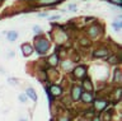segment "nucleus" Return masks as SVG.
I'll return each instance as SVG.
<instances>
[{
  "mask_svg": "<svg viewBox=\"0 0 122 121\" xmlns=\"http://www.w3.org/2000/svg\"><path fill=\"white\" fill-rule=\"evenodd\" d=\"M48 47H50V43H48V41L45 40V38H41L36 42V48L40 54H45V52L48 50Z\"/></svg>",
  "mask_w": 122,
  "mask_h": 121,
  "instance_id": "f257e3e1",
  "label": "nucleus"
},
{
  "mask_svg": "<svg viewBox=\"0 0 122 121\" xmlns=\"http://www.w3.org/2000/svg\"><path fill=\"white\" fill-rule=\"evenodd\" d=\"M94 106L97 111H103L107 107V102L106 101H101V100H95L94 101Z\"/></svg>",
  "mask_w": 122,
  "mask_h": 121,
  "instance_id": "f03ea898",
  "label": "nucleus"
},
{
  "mask_svg": "<svg viewBox=\"0 0 122 121\" xmlns=\"http://www.w3.org/2000/svg\"><path fill=\"white\" fill-rule=\"evenodd\" d=\"M71 96H72V100L74 101H78L80 96H81V88L80 87H74L71 90Z\"/></svg>",
  "mask_w": 122,
  "mask_h": 121,
  "instance_id": "7ed1b4c3",
  "label": "nucleus"
},
{
  "mask_svg": "<svg viewBox=\"0 0 122 121\" xmlns=\"http://www.w3.org/2000/svg\"><path fill=\"white\" fill-rule=\"evenodd\" d=\"M85 71H86L85 66H78L76 69H74V75L76 78H83L85 75Z\"/></svg>",
  "mask_w": 122,
  "mask_h": 121,
  "instance_id": "20e7f679",
  "label": "nucleus"
},
{
  "mask_svg": "<svg viewBox=\"0 0 122 121\" xmlns=\"http://www.w3.org/2000/svg\"><path fill=\"white\" fill-rule=\"evenodd\" d=\"M22 52L24 56H29L33 52V47L28 43H24V45H22Z\"/></svg>",
  "mask_w": 122,
  "mask_h": 121,
  "instance_id": "39448f33",
  "label": "nucleus"
},
{
  "mask_svg": "<svg viewBox=\"0 0 122 121\" xmlns=\"http://www.w3.org/2000/svg\"><path fill=\"white\" fill-rule=\"evenodd\" d=\"M50 90H51L53 97H57V96H60V94L62 93V89H61V87H59V85H52L51 88H50Z\"/></svg>",
  "mask_w": 122,
  "mask_h": 121,
  "instance_id": "423d86ee",
  "label": "nucleus"
},
{
  "mask_svg": "<svg viewBox=\"0 0 122 121\" xmlns=\"http://www.w3.org/2000/svg\"><path fill=\"white\" fill-rule=\"evenodd\" d=\"M95 58H104V56L108 55V51L106 50V48H102V50H97V51H94V54H93Z\"/></svg>",
  "mask_w": 122,
  "mask_h": 121,
  "instance_id": "0eeeda50",
  "label": "nucleus"
},
{
  "mask_svg": "<svg viewBox=\"0 0 122 121\" xmlns=\"http://www.w3.org/2000/svg\"><path fill=\"white\" fill-rule=\"evenodd\" d=\"M83 98V101L84 102H86V103H89V102H92L93 101V96H92L90 93H86V92H84V93H81V96H80Z\"/></svg>",
  "mask_w": 122,
  "mask_h": 121,
  "instance_id": "6e6552de",
  "label": "nucleus"
},
{
  "mask_svg": "<svg viewBox=\"0 0 122 121\" xmlns=\"http://www.w3.org/2000/svg\"><path fill=\"white\" fill-rule=\"evenodd\" d=\"M83 85H84V89H88V90H92V89H93V85H92L90 79H84Z\"/></svg>",
  "mask_w": 122,
  "mask_h": 121,
  "instance_id": "1a4fd4ad",
  "label": "nucleus"
},
{
  "mask_svg": "<svg viewBox=\"0 0 122 121\" xmlns=\"http://www.w3.org/2000/svg\"><path fill=\"white\" fill-rule=\"evenodd\" d=\"M62 68L65 70H71L72 69V63L70 60H65V61H62Z\"/></svg>",
  "mask_w": 122,
  "mask_h": 121,
  "instance_id": "9d476101",
  "label": "nucleus"
},
{
  "mask_svg": "<svg viewBox=\"0 0 122 121\" xmlns=\"http://www.w3.org/2000/svg\"><path fill=\"white\" fill-rule=\"evenodd\" d=\"M27 96H29L33 101H37V94H36V92H34L32 88H28V89H27Z\"/></svg>",
  "mask_w": 122,
  "mask_h": 121,
  "instance_id": "9b49d317",
  "label": "nucleus"
},
{
  "mask_svg": "<svg viewBox=\"0 0 122 121\" xmlns=\"http://www.w3.org/2000/svg\"><path fill=\"white\" fill-rule=\"evenodd\" d=\"M17 37H18V33L15 31L8 32V40H9V41H15V40H17Z\"/></svg>",
  "mask_w": 122,
  "mask_h": 121,
  "instance_id": "f8f14e48",
  "label": "nucleus"
},
{
  "mask_svg": "<svg viewBox=\"0 0 122 121\" xmlns=\"http://www.w3.org/2000/svg\"><path fill=\"white\" fill-rule=\"evenodd\" d=\"M48 63L51 66H56L57 65V55H52L51 58L48 59Z\"/></svg>",
  "mask_w": 122,
  "mask_h": 121,
  "instance_id": "ddd939ff",
  "label": "nucleus"
},
{
  "mask_svg": "<svg viewBox=\"0 0 122 121\" xmlns=\"http://www.w3.org/2000/svg\"><path fill=\"white\" fill-rule=\"evenodd\" d=\"M89 35L93 37V36H97L98 35V28L97 27H92V29L89 31Z\"/></svg>",
  "mask_w": 122,
  "mask_h": 121,
  "instance_id": "4468645a",
  "label": "nucleus"
},
{
  "mask_svg": "<svg viewBox=\"0 0 122 121\" xmlns=\"http://www.w3.org/2000/svg\"><path fill=\"white\" fill-rule=\"evenodd\" d=\"M114 78H116V80H117V82H121V70H120V69H117V70H116Z\"/></svg>",
  "mask_w": 122,
  "mask_h": 121,
  "instance_id": "2eb2a0df",
  "label": "nucleus"
},
{
  "mask_svg": "<svg viewBox=\"0 0 122 121\" xmlns=\"http://www.w3.org/2000/svg\"><path fill=\"white\" fill-rule=\"evenodd\" d=\"M113 28L116 29V31H120V29H121V22L120 21L114 22V23H113Z\"/></svg>",
  "mask_w": 122,
  "mask_h": 121,
  "instance_id": "dca6fc26",
  "label": "nucleus"
},
{
  "mask_svg": "<svg viewBox=\"0 0 122 121\" xmlns=\"http://www.w3.org/2000/svg\"><path fill=\"white\" fill-rule=\"evenodd\" d=\"M108 63H109V64H116V63H118V60H117L116 56H112V58H109Z\"/></svg>",
  "mask_w": 122,
  "mask_h": 121,
  "instance_id": "f3484780",
  "label": "nucleus"
},
{
  "mask_svg": "<svg viewBox=\"0 0 122 121\" xmlns=\"http://www.w3.org/2000/svg\"><path fill=\"white\" fill-rule=\"evenodd\" d=\"M19 101H20V102H25L27 101V96H25V94H19Z\"/></svg>",
  "mask_w": 122,
  "mask_h": 121,
  "instance_id": "a211bd4d",
  "label": "nucleus"
},
{
  "mask_svg": "<svg viewBox=\"0 0 122 121\" xmlns=\"http://www.w3.org/2000/svg\"><path fill=\"white\" fill-rule=\"evenodd\" d=\"M69 10H70V12H72V10H74V12H75V10H76V5H75V4H74V5L70 4V5H69Z\"/></svg>",
  "mask_w": 122,
  "mask_h": 121,
  "instance_id": "6ab92c4d",
  "label": "nucleus"
},
{
  "mask_svg": "<svg viewBox=\"0 0 122 121\" xmlns=\"http://www.w3.org/2000/svg\"><path fill=\"white\" fill-rule=\"evenodd\" d=\"M33 31L36 32V33H40V32H41V28H40V26H34Z\"/></svg>",
  "mask_w": 122,
  "mask_h": 121,
  "instance_id": "aec40b11",
  "label": "nucleus"
},
{
  "mask_svg": "<svg viewBox=\"0 0 122 121\" xmlns=\"http://www.w3.org/2000/svg\"><path fill=\"white\" fill-rule=\"evenodd\" d=\"M8 82H9L10 84H17V83H18L17 80H15V79H9V80H8Z\"/></svg>",
  "mask_w": 122,
  "mask_h": 121,
  "instance_id": "412c9836",
  "label": "nucleus"
},
{
  "mask_svg": "<svg viewBox=\"0 0 122 121\" xmlns=\"http://www.w3.org/2000/svg\"><path fill=\"white\" fill-rule=\"evenodd\" d=\"M80 42H81V45H89V42H88V41H85V40H81Z\"/></svg>",
  "mask_w": 122,
  "mask_h": 121,
  "instance_id": "4be33fe9",
  "label": "nucleus"
},
{
  "mask_svg": "<svg viewBox=\"0 0 122 121\" xmlns=\"http://www.w3.org/2000/svg\"><path fill=\"white\" fill-rule=\"evenodd\" d=\"M59 121H69V120L66 119V117H61V119H60Z\"/></svg>",
  "mask_w": 122,
  "mask_h": 121,
  "instance_id": "5701e85b",
  "label": "nucleus"
},
{
  "mask_svg": "<svg viewBox=\"0 0 122 121\" xmlns=\"http://www.w3.org/2000/svg\"><path fill=\"white\" fill-rule=\"evenodd\" d=\"M93 121H99V119H98V117H95V119H94Z\"/></svg>",
  "mask_w": 122,
  "mask_h": 121,
  "instance_id": "b1692460",
  "label": "nucleus"
},
{
  "mask_svg": "<svg viewBox=\"0 0 122 121\" xmlns=\"http://www.w3.org/2000/svg\"><path fill=\"white\" fill-rule=\"evenodd\" d=\"M80 121H86V120H80Z\"/></svg>",
  "mask_w": 122,
  "mask_h": 121,
  "instance_id": "393cba45",
  "label": "nucleus"
},
{
  "mask_svg": "<svg viewBox=\"0 0 122 121\" xmlns=\"http://www.w3.org/2000/svg\"><path fill=\"white\" fill-rule=\"evenodd\" d=\"M20 121H24V120H23V119H22V120H20Z\"/></svg>",
  "mask_w": 122,
  "mask_h": 121,
  "instance_id": "a878e982",
  "label": "nucleus"
}]
</instances>
